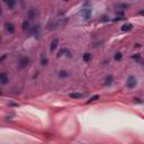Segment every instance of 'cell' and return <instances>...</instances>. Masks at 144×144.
<instances>
[{
    "label": "cell",
    "mask_w": 144,
    "mask_h": 144,
    "mask_svg": "<svg viewBox=\"0 0 144 144\" xmlns=\"http://www.w3.org/2000/svg\"><path fill=\"white\" fill-rule=\"evenodd\" d=\"M136 83H137L136 78H135V77H133V76L128 77V79H127V81H126V85H127V87H128L129 89L134 88L135 86H136Z\"/></svg>",
    "instance_id": "cell-1"
},
{
    "label": "cell",
    "mask_w": 144,
    "mask_h": 144,
    "mask_svg": "<svg viewBox=\"0 0 144 144\" xmlns=\"http://www.w3.org/2000/svg\"><path fill=\"white\" fill-rule=\"evenodd\" d=\"M28 64H29V58H27V56H22L19 59V61H18V65L22 69L27 66Z\"/></svg>",
    "instance_id": "cell-2"
},
{
    "label": "cell",
    "mask_w": 144,
    "mask_h": 144,
    "mask_svg": "<svg viewBox=\"0 0 144 144\" xmlns=\"http://www.w3.org/2000/svg\"><path fill=\"white\" fill-rule=\"evenodd\" d=\"M81 15L85 17V19H89L91 16V9L90 7H85L82 9V11H81Z\"/></svg>",
    "instance_id": "cell-3"
},
{
    "label": "cell",
    "mask_w": 144,
    "mask_h": 144,
    "mask_svg": "<svg viewBox=\"0 0 144 144\" xmlns=\"http://www.w3.org/2000/svg\"><path fill=\"white\" fill-rule=\"evenodd\" d=\"M27 16H28V18H29L30 20H34L35 18H36V16H37L36 9H34V8L29 9V10H28V12H27Z\"/></svg>",
    "instance_id": "cell-4"
},
{
    "label": "cell",
    "mask_w": 144,
    "mask_h": 144,
    "mask_svg": "<svg viewBox=\"0 0 144 144\" xmlns=\"http://www.w3.org/2000/svg\"><path fill=\"white\" fill-rule=\"evenodd\" d=\"M5 27L8 33H10V34H14L15 33V26H14V24H11V23H6Z\"/></svg>",
    "instance_id": "cell-5"
},
{
    "label": "cell",
    "mask_w": 144,
    "mask_h": 144,
    "mask_svg": "<svg viewBox=\"0 0 144 144\" xmlns=\"http://www.w3.org/2000/svg\"><path fill=\"white\" fill-rule=\"evenodd\" d=\"M58 45H59V39L54 38L51 43V52H54L56 49H58Z\"/></svg>",
    "instance_id": "cell-6"
},
{
    "label": "cell",
    "mask_w": 144,
    "mask_h": 144,
    "mask_svg": "<svg viewBox=\"0 0 144 144\" xmlns=\"http://www.w3.org/2000/svg\"><path fill=\"white\" fill-rule=\"evenodd\" d=\"M133 29V25L132 24H125L122 26V30L123 32H129V30H132Z\"/></svg>",
    "instance_id": "cell-7"
},
{
    "label": "cell",
    "mask_w": 144,
    "mask_h": 144,
    "mask_svg": "<svg viewBox=\"0 0 144 144\" xmlns=\"http://www.w3.org/2000/svg\"><path fill=\"white\" fill-rule=\"evenodd\" d=\"M8 82V77L6 73H1L0 74V83L1 85H6Z\"/></svg>",
    "instance_id": "cell-8"
},
{
    "label": "cell",
    "mask_w": 144,
    "mask_h": 144,
    "mask_svg": "<svg viewBox=\"0 0 144 144\" xmlns=\"http://www.w3.org/2000/svg\"><path fill=\"white\" fill-rule=\"evenodd\" d=\"M29 29H30L29 23L27 22V20H25V22L23 23V30H24V32H27V30H29Z\"/></svg>",
    "instance_id": "cell-9"
},
{
    "label": "cell",
    "mask_w": 144,
    "mask_h": 144,
    "mask_svg": "<svg viewBox=\"0 0 144 144\" xmlns=\"http://www.w3.org/2000/svg\"><path fill=\"white\" fill-rule=\"evenodd\" d=\"M129 6L127 5V3H117V5H116V8H117V9H120V10H125Z\"/></svg>",
    "instance_id": "cell-10"
},
{
    "label": "cell",
    "mask_w": 144,
    "mask_h": 144,
    "mask_svg": "<svg viewBox=\"0 0 144 144\" xmlns=\"http://www.w3.org/2000/svg\"><path fill=\"white\" fill-rule=\"evenodd\" d=\"M5 2L7 3V6L9 8H14L16 5V0H5Z\"/></svg>",
    "instance_id": "cell-11"
},
{
    "label": "cell",
    "mask_w": 144,
    "mask_h": 144,
    "mask_svg": "<svg viewBox=\"0 0 144 144\" xmlns=\"http://www.w3.org/2000/svg\"><path fill=\"white\" fill-rule=\"evenodd\" d=\"M132 59L133 60H135L136 62H139V63H143V60H142V58H141V55L140 54H135V55H132Z\"/></svg>",
    "instance_id": "cell-12"
},
{
    "label": "cell",
    "mask_w": 144,
    "mask_h": 144,
    "mask_svg": "<svg viewBox=\"0 0 144 144\" xmlns=\"http://www.w3.org/2000/svg\"><path fill=\"white\" fill-rule=\"evenodd\" d=\"M47 58L45 56V54H41V64L42 65H46L47 64Z\"/></svg>",
    "instance_id": "cell-13"
},
{
    "label": "cell",
    "mask_w": 144,
    "mask_h": 144,
    "mask_svg": "<svg viewBox=\"0 0 144 144\" xmlns=\"http://www.w3.org/2000/svg\"><path fill=\"white\" fill-rule=\"evenodd\" d=\"M69 97L73 98V99H78V98L82 97V95H81V93H78V92H72V93H70V95H69Z\"/></svg>",
    "instance_id": "cell-14"
},
{
    "label": "cell",
    "mask_w": 144,
    "mask_h": 144,
    "mask_svg": "<svg viewBox=\"0 0 144 144\" xmlns=\"http://www.w3.org/2000/svg\"><path fill=\"white\" fill-rule=\"evenodd\" d=\"M83 61L85 62H89L91 60V55H90V53H85L83 54Z\"/></svg>",
    "instance_id": "cell-15"
},
{
    "label": "cell",
    "mask_w": 144,
    "mask_h": 144,
    "mask_svg": "<svg viewBox=\"0 0 144 144\" xmlns=\"http://www.w3.org/2000/svg\"><path fill=\"white\" fill-rule=\"evenodd\" d=\"M112 83H113V77L112 76L107 77V78H106V80H105V85L106 86H110Z\"/></svg>",
    "instance_id": "cell-16"
},
{
    "label": "cell",
    "mask_w": 144,
    "mask_h": 144,
    "mask_svg": "<svg viewBox=\"0 0 144 144\" xmlns=\"http://www.w3.org/2000/svg\"><path fill=\"white\" fill-rule=\"evenodd\" d=\"M33 34H34V36H38L39 35V26H35L34 28H33Z\"/></svg>",
    "instance_id": "cell-17"
},
{
    "label": "cell",
    "mask_w": 144,
    "mask_h": 144,
    "mask_svg": "<svg viewBox=\"0 0 144 144\" xmlns=\"http://www.w3.org/2000/svg\"><path fill=\"white\" fill-rule=\"evenodd\" d=\"M114 58H115V60H116V61H120V60H122V58H123V55H122V53H116Z\"/></svg>",
    "instance_id": "cell-18"
},
{
    "label": "cell",
    "mask_w": 144,
    "mask_h": 144,
    "mask_svg": "<svg viewBox=\"0 0 144 144\" xmlns=\"http://www.w3.org/2000/svg\"><path fill=\"white\" fill-rule=\"evenodd\" d=\"M97 99H99V95H96V96H93V97H91L90 99H89V101H88V103H91V101H95V100H97Z\"/></svg>",
    "instance_id": "cell-19"
},
{
    "label": "cell",
    "mask_w": 144,
    "mask_h": 144,
    "mask_svg": "<svg viewBox=\"0 0 144 144\" xmlns=\"http://www.w3.org/2000/svg\"><path fill=\"white\" fill-rule=\"evenodd\" d=\"M60 77H61V78H64V77H68V73H66L65 71H61V72H60Z\"/></svg>",
    "instance_id": "cell-20"
},
{
    "label": "cell",
    "mask_w": 144,
    "mask_h": 144,
    "mask_svg": "<svg viewBox=\"0 0 144 144\" xmlns=\"http://www.w3.org/2000/svg\"><path fill=\"white\" fill-rule=\"evenodd\" d=\"M64 53H69V51H68V50H65V49L61 50V51L59 52V56H60V55H62V54H64Z\"/></svg>",
    "instance_id": "cell-21"
},
{
    "label": "cell",
    "mask_w": 144,
    "mask_h": 144,
    "mask_svg": "<svg viewBox=\"0 0 144 144\" xmlns=\"http://www.w3.org/2000/svg\"><path fill=\"white\" fill-rule=\"evenodd\" d=\"M123 19V17H116V18H115V22H118V20H122Z\"/></svg>",
    "instance_id": "cell-22"
},
{
    "label": "cell",
    "mask_w": 144,
    "mask_h": 144,
    "mask_svg": "<svg viewBox=\"0 0 144 144\" xmlns=\"http://www.w3.org/2000/svg\"><path fill=\"white\" fill-rule=\"evenodd\" d=\"M140 14H141V15H143V14H144V11H141V12H140Z\"/></svg>",
    "instance_id": "cell-23"
},
{
    "label": "cell",
    "mask_w": 144,
    "mask_h": 144,
    "mask_svg": "<svg viewBox=\"0 0 144 144\" xmlns=\"http://www.w3.org/2000/svg\"><path fill=\"white\" fill-rule=\"evenodd\" d=\"M64 1H70V0H64Z\"/></svg>",
    "instance_id": "cell-24"
}]
</instances>
